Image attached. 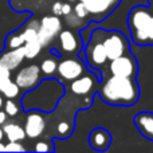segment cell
I'll return each instance as SVG.
<instances>
[{"label":"cell","instance_id":"6da1fadb","mask_svg":"<svg viewBox=\"0 0 153 153\" xmlns=\"http://www.w3.org/2000/svg\"><path fill=\"white\" fill-rule=\"evenodd\" d=\"M136 111L132 106H116L103 102L98 93H94L93 103L89 108L81 109L75 114L74 133L65 141L81 143L87 138L89 132L95 126L105 128L111 134V144L108 153H125L128 148L125 144L132 143L137 152H152L153 141L145 138L134 125Z\"/></svg>","mask_w":153,"mask_h":153},{"label":"cell","instance_id":"7a4b0ae2","mask_svg":"<svg viewBox=\"0 0 153 153\" xmlns=\"http://www.w3.org/2000/svg\"><path fill=\"white\" fill-rule=\"evenodd\" d=\"M66 93V86L58 78L47 76L40 81L36 87L24 91L19 98L22 110H38L42 113H53L59 105V101Z\"/></svg>","mask_w":153,"mask_h":153},{"label":"cell","instance_id":"3957f363","mask_svg":"<svg viewBox=\"0 0 153 153\" xmlns=\"http://www.w3.org/2000/svg\"><path fill=\"white\" fill-rule=\"evenodd\" d=\"M130 51L138 63L136 81L140 89L138 101L132 109L138 111H153V45L138 46L130 42Z\"/></svg>","mask_w":153,"mask_h":153},{"label":"cell","instance_id":"277c9868","mask_svg":"<svg viewBox=\"0 0 153 153\" xmlns=\"http://www.w3.org/2000/svg\"><path fill=\"white\" fill-rule=\"evenodd\" d=\"M97 93L103 102L116 106H133L140 97V89L136 78L117 75L102 79Z\"/></svg>","mask_w":153,"mask_h":153},{"label":"cell","instance_id":"5b68a950","mask_svg":"<svg viewBox=\"0 0 153 153\" xmlns=\"http://www.w3.org/2000/svg\"><path fill=\"white\" fill-rule=\"evenodd\" d=\"M103 32H105V28L102 27H97L93 30L87 43L83 45V48L78 54L87 65V69L97 75L100 82L105 79L106 76H109V59L102 43Z\"/></svg>","mask_w":153,"mask_h":153},{"label":"cell","instance_id":"8992f818","mask_svg":"<svg viewBox=\"0 0 153 153\" xmlns=\"http://www.w3.org/2000/svg\"><path fill=\"white\" fill-rule=\"evenodd\" d=\"M153 18L152 5H134L128 15L129 39L138 46H148V31Z\"/></svg>","mask_w":153,"mask_h":153},{"label":"cell","instance_id":"52a82bcc","mask_svg":"<svg viewBox=\"0 0 153 153\" xmlns=\"http://www.w3.org/2000/svg\"><path fill=\"white\" fill-rule=\"evenodd\" d=\"M32 15V11L13 8L11 0H0V53L5 50V39L8 34L19 28Z\"/></svg>","mask_w":153,"mask_h":153},{"label":"cell","instance_id":"ba28073f","mask_svg":"<svg viewBox=\"0 0 153 153\" xmlns=\"http://www.w3.org/2000/svg\"><path fill=\"white\" fill-rule=\"evenodd\" d=\"M102 43L109 61H113L130 51L129 36L120 30H105Z\"/></svg>","mask_w":153,"mask_h":153},{"label":"cell","instance_id":"9c48e42d","mask_svg":"<svg viewBox=\"0 0 153 153\" xmlns=\"http://www.w3.org/2000/svg\"><path fill=\"white\" fill-rule=\"evenodd\" d=\"M86 71H89V69H87V65L85 63L83 59L79 55H73L67 56V58H62L58 62L56 78L61 82H63L66 86L78 76L83 75Z\"/></svg>","mask_w":153,"mask_h":153},{"label":"cell","instance_id":"30bf717a","mask_svg":"<svg viewBox=\"0 0 153 153\" xmlns=\"http://www.w3.org/2000/svg\"><path fill=\"white\" fill-rule=\"evenodd\" d=\"M58 43L59 46L50 51L51 54L56 56V58L61 59L65 55H78L79 51L83 48V42H82V38L79 32H75L70 28L62 30L58 35Z\"/></svg>","mask_w":153,"mask_h":153},{"label":"cell","instance_id":"8fae6325","mask_svg":"<svg viewBox=\"0 0 153 153\" xmlns=\"http://www.w3.org/2000/svg\"><path fill=\"white\" fill-rule=\"evenodd\" d=\"M62 30H63V23L61 20V16L53 15V13L43 16L39 20V26H38V38H39L43 48L50 46L58 38Z\"/></svg>","mask_w":153,"mask_h":153},{"label":"cell","instance_id":"7c38bea8","mask_svg":"<svg viewBox=\"0 0 153 153\" xmlns=\"http://www.w3.org/2000/svg\"><path fill=\"white\" fill-rule=\"evenodd\" d=\"M43 78L45 76L42 74V70H40L39 65L30 63L16 71L15 76H13V81L18 83L20 90L24 93V91H28V90L36 87Z\"/></svg>","mask_w":153,"mask_h":153},{"label":"cell","instance_id":"4fadbf2b","mask_svg":"<svg viewBox=\"0 0 153 153\" xmlns=\"http://www.w3.org/2000/svg\"><path fill=\"white\" fill-rule=\"evenodd\" d=\"M108 69L110 75L117 76H129V78H136L138 70V63L136 56L132 54V51L118 56V58L109 61Z\"/></svg>","mask_w":153,"mask_h":153},{"label":"cell","instance_id":"5bb4252c","mask_svg":"<svg viewBox=\"0 0 153 153\" xmlns=\"http://www.w3.org/2000/svg\"><path fill=\"white\" fill-rule=\"evenodd\" d=\"M98 86H100V81H98L97 75L89 70L83 75L78 76L69 85H66V90L71 93L73 95L85 97V95H93L94 93H97Z\"/></svg>","mask_w":153,"mask_h":153},{"label":"cell","instance_id":"9a60e30c","mask_svg":"<svg viewBox=\"0 0 153 153\" xmlns=\"http://www.w3.org/2000/svg\"><path fill=\"white\" fill-rule=\"evenodd\" d=\"M46 126H47V118L46 113L38 110L26 111V118H24V132L27 138L36 140L40 136L45 134Z\"/></svg>","mask_w":153,"mask_h":153},{"label":"cell","instance_id":"2e32d148","mask_svg":"<svg viewBox=\"0 0 153 153\" xmlns=\"http://www.w3.org/2000/svg\"><path fill=\"white\" fill-rule=\"evenodd\" d=\"M121 3V0H90L86 3V7L89 10V18L90 22H101L105 18H108L116 7Z\"/></svg>","mask_w":153,"mask_h":153},{"label":"cell","instance_id":"e0dca14e","mask_svg":"<svg viewBox=\"0 0 153 153\" xmlns=\"http://www.w3.org/2000/svg\"><path fill=\"white\" fill-rule=\"evenodd\" d=\"M111 144V134L101 126H95L87 134V145L93 152H106Z\"/></svg>","mask_w":153,"mask_h":153},{"label":"cell","instance_id":"ac0fdd59","mask_svg":"<svg viewBox=\"0 0 153 153\" xmlns=\"http://www.w3.org/2000/svg\"><path fill=\"white\" fill-rule=\"evenodd\" d=\"M26 55H24L23 46L18 48H5L0 53V65L7 67L11 71H15L23 65Z\"/></svg>","mask_w":153,"mask_h":153},{"label":"cell","instance_id":"d6986e66","mask_svg":"<svg viewBox=\"0 0 153 153\" xmlns=\"http://www.w3.org/2000/svg\"><path fill=\"white\" fill-rule=\"evenodd\" d=\"M133 120L138 132L149 141H153V111H138Z\"/></svg>","mask_w":153,"mask_h":153},{"label":"cell","instance_id":"ffe728a7","mask_svg":"<svg viewBox=\"0 0 153 153\" xmlns=\"http://www.w3.org/2000/svg\"><path fill=\"white\" fill-rule=\"evenodd\" d=\"M3 130H4V136L8 141H24L27 138L24 128L15 121H7L3 125Z\"/></svg>","mask_w":153,"mask_h":153},{"label":"cell","instance_id":"44dd1931","mask_svg":"<svg viewBox=\"0 0 153 153\" xmlns=\"http://www.w3.org/2000/svg\"><path fill=\"white\" fill-rule=\"evenodd\" d=\"M0 93L5 100H16V98H20V95L23 94L18 83L12 79V76L7 78L0 83Z\"/></svg>","mask_w":153,"mask_h":153},{"label":"cell","instance_id":"7402d4cb","mask_svg":"<svg viewBox=\"0 0 153 153\" xmlns=\"http://www.w3.org/2000/svg\"><path fill=\"white\" fill-rule=\"evenodd\" d=\"M58 59L54 54L48 55L47 58H45L40 62V70H42L43 76H53L54 74H56V69H58Z\"/></svg>","mask_w":153,"mask_h":153},{"label":"cell","instance_id":"603a6c76","mask_svg":"<svg viewBox=\"0 0 153 153\" xmlns=\"http://www.w3.org/2000/svg\"><path fill=\"white\" fill-rule=\"evenodd\" d=\"M23 50H24V55L26 59H35L40 55V53L43 51V46L40 43L39 39H34V40H28L23 45Z\"/></svg>","mask_w":153,"mask_h":153},{"label":"cell","instance_id":"cb8c5ba5","mask_svg":"<svg viewBox=\"0 0 153 153\" xmlns=\"http://www.w3.org/2000/svg\"><path fill=\"white\" fill-rule=\"evenodd\" d=\"M65 23L67 24V27H69L70 30H76V32H81L82 30L89 24V20L78 18V16L74 13V11H73V12H70L69 15L65 16Z\"/></svg>","mask_w":153,"mask_h":153},{"label":"cell","instance_id":"d4e9b609","mask_svg":"<svg viewBox=\"0 0 153 153\" xmlns=\"http://www.w3.org/2000/svg\"><path fill=\"white\" fill-rule=\"evenodd\" d=\"M24 43H26V40H24L22 30L19 27L15 31L8 34L7 39H5V48H18V47H22Z\"/></svg>","mask_w":153,"mask_h":153},{"label":"cell","instance_id":"484cf974","mask_svg":"<svg viewBox=\"0 0 153 153\" xmlns=\"http://www.w3.org/2000/svg\"><path fill=\"white\" fill-rule=\"evenodd\" d=\"M3 110L8 114V117H16L22 111V106L15 100H5L3 105Z\"/></svg>","mask_w":153,"mask_h":153},{"label":"cell","instance_id":"4316f807","mask_svg":"<svg viewBox=\"0 0 153 153\" xmlns=\"http://www.w3.org/2000/svg\"><path fill=\"white\" fill-rule=\"evenodd\" d=\"M35 152H55V146H54L53 140H40L35 143L34 145Z\"/></svg>","mask_w":153,"mask_h":153},{"label":"cell","instance_id":"83f0119b","mask_svg":"<svg viewBox=\"0 0 153 153\" xmlns=\"http://www.w3.org/2000/svg\"><path fill=\"white\" fill-rule=\"evenodd\" d=\"M73 11H74L75 15L78 16V18H81V19H87L89 18V10H87L86 4L82 3V1L76 3L74 7H73Z\"/></svg>","mask_w":153,"mask_h":153},{"label":"cell","instance_id":"f1b7e54d","mask_svg":"<svg viewBox=\"0 0 153 153\" xmlns=\"http://www.w3.org/2000/svg\"><path fill=\"white\" fill-rule=\"evenodd\" d=\"M26 146L20 141H8L5 144V152H26Z\"/></svg>","mask_w":153,"mask_h":153},{"label":"cell","instance_id":"f546056e","mask_svg":"<svg viewBox=\"0 0 153 153\" xmlns=\"http://www.w3.org/2000/svg\"><path fill=\"white\" fill-rule=\"evenodd\" d=\"M11 76H12V71L8 70L7 67H4L3 65H0V83L3 81H5L7 78H11Z\"/></svg>","mask_w":153,"mask_h":153},{"label":"cell","instance_id":"4dcf8cb0","mask_svg":"<svg viewBox=\"0 0 153 153\" xmlns=\"http://www.w3.org/2000/svg\"><path fill=\"white\" fill-rule=\"evenodd\" d=\"M62 4H63L62 1L53 3V5H51V13L56 16H62Z\"/></svg>","mask_w":153,"mask_h":153},{"label":"cell","instance_id":"1f68e13d","mask_svg":"<svg viewBox=\"0 0 153 153\" xmlns=\"http://www.w3.org/2000/svg\"><path fill=\"white\" fill-rule=\"evenodd\" d=\"M70 12H73V5L70 3H63L62 4V16L69 15Z\"/></svg>","mask_w":153,"mask_h":153},{"label":"cell","instance_id":"d6a6232c","mask_svg":"<svg viewBox=\"0 0 153 153\" xmlns=\"http://www.w3.org/2000/svg\"><path fill=\"white\" fill-rule=\"evenodd\" d=\"M7 118H8V114L5 113L4 110H0V125H1V126L7 122Z\"/></svg>","mask_w":153,"mask_h":153},{"label":"cell","instance_id":"836d02e7","mask_svg":"<svg viewBox=\"0 0 153 153\" xmlns=\"http://www.w3.org/2000/svg\"><path fill=\"white\" fill-rule=\"evenodd\" d=\"M4 130H3V126L0 125V141H3V138H4Z\"/></svg>","mask_w":153,"mask_h":153},{"label":"cell","instance_id":"e575fe53","mask_svg":"<svg viewBox=\"0 0 153 153\" xmlns=\"http://www.w3.org/2000/svg\"><path fill=\"white\" fill-rule=\"evenodd\" d=\"M0 152H5V144L0 141Z\"/></svg>","mask_w":153,"mask_h":153},{"label":"cell","instance_id":"d590c367","mask_svg":"<svg viewBox=\"0 0 153 153\" xmlns=\"http://www.w3.org/2000/svg\"><path fill=\"white\" fill-rule=\"evenodd\" d=\"M3 105H4V97H3L1 93H0V109L3 108Z\"/></svg>","mask_w":153,"mask_h":153},{"label":"cell","instance_id":"8d00e7d4","mask_svg":"<svg viewBox=\"0 0 153 153\" xmlns=\"http://www.w3.org/2000/svg\"><path fill=\"white\" fill-rule=\"evenodd\" d=\"M78 1H82V3H85V4H86V3H89L90 0H78Z\"/></svg>","mask_w":153,"mask_h":153},{"label":"cell","instance_id":"74e56055","mask_svg":"<svg viewBox=\"0 0 153 153\" xmlns=\"http://www.w3.org/2000/svg\"><path fill=\"white\" fill-rule=\"evenodd\" d=\"M148 3H149V4H152V3H153V0H148Z\"/></svg>","mask_w":153,"mask_h":153},{"label":"cell","instance_id":"f35d334b","mask_svg":"<svg viewBox=\"0 0 153 153\" xmlns=\"http://www.w3.org/2000/svg\"><path fill=\"white\" fill-rule=\"evenodd\" d=\"M67 1H70V3H73V1H76V0H67Z\"/></svg>","mask_w":153,"mask_h":153},{"label":"cell","instance_id":"ab89813d","mask_svg":"<svg viewBox=\"0 0 153 153\" xmlns=\"http://www.w3.org/2000/svg\"><path fill=\"white\" fill-rule=\"evenodd\" d=\"M151 5H152V8H153V3H152V4H151Z\"/></svg>","mask_w":153,"mask_h":153}]
</instances>
